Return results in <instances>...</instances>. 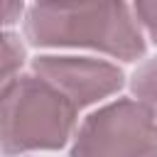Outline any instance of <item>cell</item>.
<instances>
[{
    "label": "cell",
    "mask_w": 157,
    "mask_h": 157,
    "mask_svg": "<svg viewBox=\"0 0 157 157\" xmlns=\"http://www.w3.org/2000/svg\"><path fill=\"white\" fill-rule=\"evenodd\" d=\"M25 39L32 47H76L137 61L147 44L125 0H56L34 2L25 12Z\"/></svg>",
    "instance_id": "6da1fadb"
},
{
    "label": "cell",
    "mask_w": 157,
    "mask_h": 157,
    "mask_svg": "<svg viewBox=\"0 0 157 157\" xmlns=\"http://www.w3.org/2000/svg\"><path fill=\"white\" fill-rule=\"evenodd\" d=\"M78 108L49 81L20 74L0 96V152L61 150L76 132Z\"/></svg>",
    "instance_id": "7a4b0ae2"
},
{
    "label": "cell",
    "mask_w": 157,
    "mask_h": 157,
    "mask_svg": "<svg viewBox=\"0 0 157 157\" xmlns=\"http://www.w3.org/2000/svg\"><path fill=\"white\" fill-rule=\"evenodd\" d=\"M71 155H157V115L137 98L88 113L71 137Z\"/></svg>",
    "instance_id": "3957f363"
},
{
    "label": "cell",
    "mask_w": 157,
    "mask_h": 157,
    "mask_svg": "<svg viewBox=\"0 0 157 157\" xmlns=\"http://www.w3.org/2000/svg\"><path fill=\"white\" fill-rule=\"evenodd\" d=\"M32 71L64 93L78 110L118 93L125 83L118 64L93 56L42 54L32 59Z\"/></svg>",
    "instance_id": "277c9868"
},
{
    "label": "cell",
    "mask_w": 157,
    "mask_h": 157,
    "mask_svg": "<svg viewBox=\"0 0 157 157\" xmlns=\"http://www.w3.org/2000/svg\"><path fill=\"white\" fill-rule=\"evenodd\" d=\"M25 59H27V49H25V42L20 39V34L2 27L0 29V96L20 76Z\"/></svg>",
    "instance_id": "5b68a950"
},
{
    "label": "cell",
    "mask_w": 157,
    "mask_h": 157,
    "mask_svg": "<svg viewBox=\"0 0 157 157\" xmlns=\"http://www.w3.org/2000/svg\"><path fill=\"white\" fill-rule=\"evenodd\" d=\"M132 96L157 115V56L142 61L130 76Z\"/></svg>",
    "instance_id": "8992f818"
},
{
    "label": "cell",
    "mask_w": 157,
    "mask_h": 157,
    "mask_svg": "<svg viewBox=\"0 0 157 157\" xmlns=\"http://www.w3.org/2000/svg\"><path fill=\"white\" fill-rule=\"evenodd\" d=\"M132 12L137 25L157 44V0H132Z\"/></svg>",
    "instance_id": "52a82bcc"
},
{
    "label": "cell",
    "mask_w": 157,
    "mask_h": 157,
    "mask_svg": "<svg viewBox=\"0 0 157 157\" xmlns=\"http://www.w3.org/2000/svg\"><path fill=\"white\" fill-rule=\"evenodd\" d=\"M25 12V2L22 0H0V29L15 25Z\"/></svg>",
    "instance_id": "ba28073f"
},
{
    "label": "cell",
    "mask_w": 157,
    "mask_h": 157,
    "mask_svg": "<svg viewBox=\"0 0 157 157\" xmlns=\"http://www.w3.org/2000/svg\"><path fill=\"white\" fill-rule=\"evenodd\" d=\"M34 2H56V0H34Z\"/></svg>",
    "instance_id": "9c48e42d"
}]
</instances>
